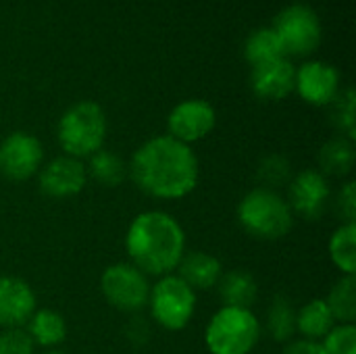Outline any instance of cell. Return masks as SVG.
<instances>
[{
  "mask_svg": "<svg viewBox=\"0 0 356 354\" xmlns=\"http://www.w3.org/2000/svg\"><path fill=\"white\" fill-rule=\"evenodd\" d=\"M127 171L144 194L161 200L184 198L198 184L194 150L171 136H156L144 142L134 152Z\"/></svg>",
  "mask_w": 356,
  "mask_h": 354,
  "instance_id": "obj_1",
  "label": "cell"
},
{
  "mask_svg": "<svg viewBox=\"0 0 356 354\" xmlns=\"http://www.w3.org/2000/svg\"><path fill=\"white\" fill-rule=\"evenodd\" d=\"M131 265L144 275H169L186 252V236L175 217L163 211L140 213L125 236Z\"/></svg>",
  "mask_w": 356,
  "mask_h": 354,
  "instance_id": "obj_2",
  "label": "cell"
},
{
  "mask_svg": "<svg viewBox=\"0 0 356 354\" xmlns=\"http://www.w3.org/2000/svg\"><path fill=\"white\" fill-rule=\"evenodd\" d=\"M238 221L252 238L280 240L292 230L294 213L275 190L259 186L242 198L238 207Z\"/></svg>",
  "mask_w": 356,
  "mask_h": 354,
  "instance_id": "obj_3",
  "label": "cell"
},
{
  "mask_svg": "<svg viewBox=\"0 0 356 354\" xmlns=\"http://www.w3.org/2000/svg\"><path fill=\"white\" fill-rule=\"evenodd\" d=\"M106 136V117L104 111L90 100L77 102L65 111L58 121L56 138L67 156L86 159L98 152Z\"/></svg>",
  "mask_w": 356,
  "mask_h": 354,
  "instance_id": "obj_4",
  "label": "cell"
},
{
  "mask_svg": "<svg viewBox=\"0 0 356 354\" xmlns=\"http://www.w3.org/2000/svg\"><path fill=\"white\" fill-rule=\"evenodd\" d=\"M261 338L259 319L250 309L221 307L207 325L204 342L211 354H248Z\"/></svg>",
  "mask_w": 356,
  "mask_h": 354,
  "instance_id": "obj_5",
  "label": "cell"
},
{
  "mask_svg": "<svg viewBox=\"0 0 356 354\" xmlns=\"http://www.w3.org/2000/svg\"><path fill=\"white\" fill-rule=\"evenodd\" d=\"M150 313L156 323L169 332L184 330L196 311V292L177 275H163L148 296Z\"/></svg>",
  "mask_w": 356,
  "mask_h": 354,
  "instance_id": "obj_6",
  "label": "cell"
},
{
  "mask_svg": "<svg viewBox=\"0 0 356 354\" xmlns=\"http://www.w3.org/2000/svg\"><path fill=\"white\" fill-rule=\"evenodd\" d=\"M100 290L106 303L119 311L136 313L148 305L150 284L146 275L129 263H115L104 269Z\"/></svg>",
  "mask_w": 356,
  "mask_h": 354,
  "instance_id": "obj_7",
  "label": "cell"
},
{
  "mask_svg": "<svg viewBox=\"0 0 356 354\" xmlns=\"http://www.w3.org/2000/svg\"><path fill=\"white\" fill-rule=\"evenodd\" d=\"M273 31L277 33L286 54H294V56L311 54L321 42L319 19L309 6L302 4L284 8L275 19Z\"/></svg>",
  "mask_w": 356,
  "mask_h": 354,
  "instance_id": "obj_8",
  "label": "cell"
},
{
  "mask_svg": "<svg viewBox=\"0 0 356 354\" xmlns=\"http://www.w3.org/2000/svg\"><path fill=\"white\" fill-rule=\"evenodd\" d=\"M44 159L40 140L25 131H15L0 142V173L13 182L29 179Z\"/></svg>",
  "mask_w": 356,
  "mask_h": 354,
  "instance_id": "obj_9",
  "label": "cell"
},
{
  "mask_svg": "<svg viewBox=\"0 0 356 354\" xmlns=\"http://www.w3.org/2000/svg\"><path fill=\"white\" fill-rule=\"evenodd\" d=\"M290 190V209L302 219L317 221L327 211L332 188L327 177L317 169H305L292 177L288 184Z\"/></svg>",
  "mask_w": 356,
  "mask_h": 354,
  "instance_id": "obj_10",
  "label": "cell"
},
{
  "mask_svg": "<svg viewBox=\"0 0 356 354\" xmlns=\"http://www.w3.org/2000/svg\"><path fill=\"white\" fill-rule=\"evenodd\" d=\"M215 108L207 100H186L171 111L167 127L171 138L190 146L192 142L209 136L215 127Z\"/></svg>",
  "mask_w": 356,
  "mask_h": 354,
  "instance_id": "obj_11",
  "label": "cell"
},
{
  "mask_svg": "<svg viewBox=\"0 0 356 354\" xmlns=\"http://www.w3.org/2000/svg\"><path fill=\"white\" fill-rule=\"evenodd\" d=\"M88 169L79 159L58 156L40 171V190L50 198H69L86 188Z\"/></svg>",
  "mask_w": 356,
  "mask_h": 354,
  "instance_id": "obj_12",
  "label": "cell"
},
{
  "mask_svg": "<svg viewBox=\"0 0 356 354\" xmlns=\"http://www.w3.org/2000/svg\"><path fill=\"white\" fill-rule=\"evenodd\" d=\"M294 88L307 102L323 106L340 94V73L327 63L313 61L298 69Z\"/></svg>",
  "mask_w": 356,
  "mask_h": 354,
  "instance_id": "obj_13",
  "label": "cell"
},
{
  "mask_svg": "<svg viewBox=\"0 0 356 354\" xmlns=\"http://www.w3.org/2000/svg\"><path fill=\"white\" fill-rule=\"evenodd\" d=\"M35 311V294L27 282L13 275L0 277V328L13 330L29 321Z\"/></svg>",
  "mask_w": 356,
  "mask_h": 354,
  "instance_id": "obj_14",
  "label": "cell"
},
{
  "mask_svg": "<svg viewBox=\"0 0 356 354\" xmlns=\"http://www.w3.org/2000/svg\"><path fill=\"white\" fill-rule=\"evenodd\" d=\"M296 69L290 61L277 58L259 67H252L250 86L252 92L263 100H282L294 90Z\"/></svg>",
  "mask_w": 356,
  "mask_h": 354,
  "instance_id": "obj_15",
  "label": "cell"
},
{
  "mask_svg": "<svg viewBox=\"0 0 356 354\" xmlns=\"http://www.w3.org/2000/svg\"><path fill=\"white\" fill-rule=\"evenodd\" d=\"M177 271H179L177 277L181 282H186L194 292L215 288L223 275V267H221L219 259H215L209 252H200V250L184 252V257L177 263Z\"/></svg>",
  "mask_w": 356,
  "mask_h": 354,
  "instance_id": "obj_16",
  "label": "cell"
},
{
  "mask_svg": "<svg viewBox=\"0 0 356 354\" xmlns=\"http://www.w3.org/2000/svg\"><path fill=\"white\" fill-rule=\"evenodd\" d=\"M217 286H219V296L223 300V307L250 309L259 294L254 277L248 271H240V269L221 275Z\"/></svg>",
  "mask_w": 356,
  "mask_h": 354,
  "instance_id": "obj_17",
  "label": "cell"
},
{
  "mask_svg": "<svg viewBox=\"0 0 356 354\" xmlns=\"http://www.w3.org/2000/svg\"><path fill=\"white\" fill-rule=\"evenodd\" d=\"M27 334L33 340V344L52 348L65 340L67 323L60 313H56L52 309H40V311H33V315L29 317Z\"/></svg>",
  "mask_w": 356,
  "mask_h": 354,
  "instance_id": "obj_18",
  "label": "cell"
},
{
  "mask_svg": "<svg viewBox=\"0 0 356 354\" xmlns=\"http://www.w3.org/2000/svg\"><path fill=\"white\" fill-rule=\"evenodd\" d=\"M336 319L325 300L315 298L307 303L296 313V332H300L307 340H323L336 325Z\"/></svg>",
  "mask_w": 356,
  "mask_h": 354,
  "instance_id": "obj_19",
  "label": "cell"
},
{
  "mask_svg": "<svg viewBox=\"0 0 356 354\" xmlns=\"http://www.w3.org/2000/svg\"><path fill=\"white\" fill-rule=\"evenodd\" d=\"M355 167V146L353 140L338 136L323 144L319 150V169L323 175H336L344 177Z\"/></svg>",
  "mask_w": 356,
  "mask_h": 354,
  "instance_id": "obj_20",
  "label": "cell"
},
{
  "mask_svg": "<svg viewBox=\"0 0 356 354\" xmlns=\"http://www.w3.org/2000/svg\"><path fill=\"white\" fill-rule=\"evenodd\" d=\"M330 257L344 275L356 273V227L355 223L340 225L330 240Z\"/></svg>",
  "mask_w": 356,
  "mask_h": 354,
  "instance_id": "obj_21",
  "label": "cell"
},
{
  "mask_svg": "<svg viewBox=\"0 0 356 354\" xmlns=\"http://www.w3.org/2000/svg\"><path fill=\"white\" fill-rule=\"evenodd\" d=\"M244 54L252 67H259V65H265V63H271L277 58H286V50H284V46H282V42L273 29L254 31L246 40Z\"/></svg>",
  "mask_w": 356,
  "mask_h": 354,
  "instance_id": "obj_22",
  "label": "cell"
},
{
  "mask_svg": "<svg viewBox=\"0 0 356 354\" xmlns=\"http://www.w3.org/2000/svg\"><path fill=\"white\" fill-rule=\"evenodd\" d=\"M327 307L336 321L340 323H355L356 319V277L344 275L338 280L327 296Z\"/></svg>",
  "mask_w": 356,
  "mask_h": 354,
  "instance_id": "obj_23",
  "label": "cell"
},
{
  "mask_svg": "<svg viewBox=\"0 0 356 354\" xmlns=\"http://www.w3.org/2000/svg\"><path fill=\"white\" fill-rule=\"evenodd\" d=\"M125 173H127V167L123 159L111 150L100 148L98 152L90 156V175L106 188H117L125 179Z\"/></svg>",
  "mask_w": 356,
  "mask_h": 354,
  "instance_id": "obj_24",
  "label": "cell"
},
{
  "mask_svg": "<svg viewBox=\"0 0 356 354\" xmlns=\"http://www.w3.org/2000/svg\"><path fill=\"white\" fill-rule=\"evenodd\" d=\"M267 330L273 340L288 342L296 334V311L288 298H275L267 311Z\"/></svg>",
  "mask_w": 356,
  "mask_h": 354,
  "instance_id": "obj_25",
  "label": "cell"
},
{
  "mask_svg": "<svg viewBox=\"0 0 356 354\" xmlns=\"http://www.w3.org/2000/svg\"><path fill=\"white\" fill-rule=\"evenodd\" d=\"M257 177L263 184L261 188H267V190L284 188L292 182V165L282 154H269L261 161L257 169Z\"/></svg>",
  "mask_w": 356,
  "mask_h": 354,
  "instance_id": "obj_26",
  "label": "cell"
},
{
  "mask_svg": "<svg viewBox=\"0 0 356 354\" xmlns=\"http://www.w3.org/2000/svg\"><path fill=\"white\" fill-rule=\"evenodd\" d=\"M332 102H336L332 119L338 125V129L344 134V138L355 140L356 138V121H355V92L346 90L344 94H338Z\"/></svg>",
  "mask_w": 356,
  "mask_h": 354,
  "instance_id": "obj_27",
  "label": "cell"
},
{
  "mask_svg": "<svg viewBox=\"0 0 356 354\" xmlns=\"http://www.w3.org/2000/svg\"><path fill=\"white\" fill-rule=\"evenodd\" d=\"M325 354H356L355 323H340L323 338Z\"/></svg>",
  "mask_w": 356,
  "mask_h": 354,
  "instance_id": "obj_28",
  "label": "cell"
},
{
  "mask_svg": "<svg viewBox=\"0 0 356 354\" xmlns=\"http://www.w3.org/2000/svg\"><path fill=\"white\" fill-rule=\"evenodd\" d=\"M33 340L21 328L4 330L0 334V354H33Z\"/></svg>",
  "mask_w": 356,
  "mask_h": 354,
  "instance_id": "obj_29",
  "label": "cell"
},
{
  "mask_svg": "<svg viewBox=\"0 0 356 354\" xmlns=\"http://www.w3.org/2000/svg\"><path fill=\"white\" fill-rule=\"evenodd\" d=\"M338 213L344 217L346 223H355L356 217V184L346 182L338 194Z\"/></svg>",
  "mask_w": 356,
  "mask_h": 354,
  "instance_id": "obj_30",
  "label": "cell"
},
{
  "mask_svg": "<svg viewBox=\"0 0 356 354\" xmlns=\"http://www.w3.org/2000/svg\"><path fill=\"white\" fill-rule=\"evenodd\" d=\"M284 354H325L323 351V344L319 340H307V338H300V340H294L286 346Z\"/></svg>",
  "mask_w": 356,
  "mask_h": 354,
  "instance_id": "obj_31",
  "label": "cell"
},
{
  "mask_svg": "<svg viewBox=\"0 0 356 354\" xmlns=\"http://www.w3.org/2000/svg\"><path fill=\"white\" fill-rule=\"evenodd\" d=\"M46 354H67V353H60V351H52V353H46Z\"/></svg>",
  "mask_w": 356,
  "mask_h": 354,
  "instance_id": "obj_32",
  "label": "cell"
}]
</instances>
